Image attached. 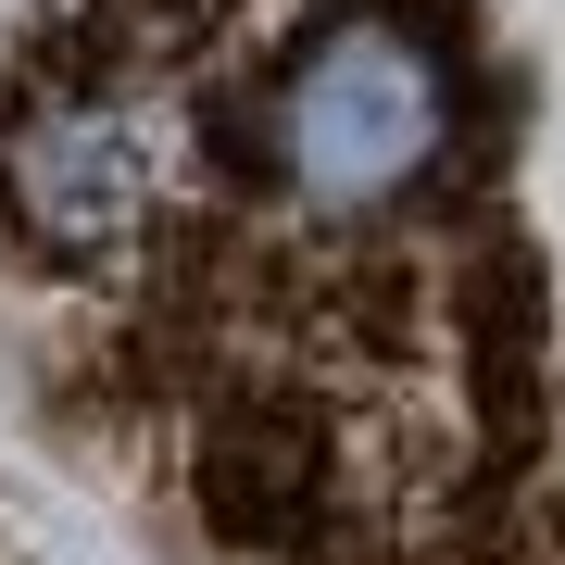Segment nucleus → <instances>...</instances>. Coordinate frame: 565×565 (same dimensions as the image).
Here are the masks:
<instances>
[{
    "label": "nucleus",
    "mask_w": 565,
    "mask_h": 565,
    "mask_svg": "<svg viewBox=\"0 0 565 565\" xmlns=\"http://www.w3.org/2000/svg\"><path fill=\"white\" fill-rule=\"evenodd\" d=\"M226 139L264 214L315 239H390L465 177L478 76H465V39H440L415 0H327L252 63Z\"/></svg>",
    "instance_id": "1"
},
{
    "label": "nucleus",
    "mask_w": 565,
    "mask_h": 565,
    "mask_svg": "<svg viewBox=\"0 0 565 565\" xmlns=\"http://www.w3.org/2000/svg\"><path fill=\"white\" fill-rule=\"evenodd\" d=\"M189 177V114L139 39H63L0 88V252L39 277H126Z\"/></svg>",
    "instance_id": "2"
}]
</instances>
